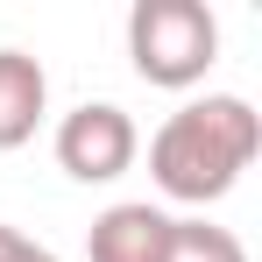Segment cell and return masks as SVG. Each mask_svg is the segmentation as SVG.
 Returning <instances> with one entry per match:
<instances>
[{
	"mask_svg": "<svg viewBox=\"0 0 262 262\" xmlns=\"http://www.w3.org/2000/svg\"><path fill=\"white\" fill-rule=\"evenodd\" d=\"M163 262H248V248H241V234H227L213 220H170Z\"/></svg>",
	"mask_w": 262,
	"mask_h": 262,
	"instance_id": "8992f818",
	"label": "cell"
},
{
	"mask_svg": "<svg viewBox=\"0 0 262 262\" xmlns=\"http://www.w3.org/2000/svg\"><path fill=\"white\" fill-rule=\"evenodd\" d=\"M0 262H57V255H50L43 241H29L21 227H7V220H0Z\"/></svg>",
	"mask_w": 262,
	"mask_h": 262,
	"instance_id": "52a82bcc",
	"label": "cell"
},
{
	"mask_svg": "<svg viewBox=\"0 0 262 262\" xmlns=\"http://www.w3.org/2000/svg\"><path fill=\"white\" fill-rule=\"evenodd\" d=\"M128 64L142 85L184 92L220 64V14L206 0H135L128 7Z\"/></svg>",
	"mask_w": 262,
	"mask_h": 262,
	"instance_id": "7a4b0ae2",
	"label": "cell"
},
{
	"mask_svg": "<svg viewBox=\"0 0 262 262\" xmlns=\"http://www.w3.org/2000/svg\"><path fill=\"white\" fill-rule=\"evenodd\" d=\"M135 156H142V128L114 99H85L57 121V170L78 184H114L135 170Z\"/></svg>",
	"mask_w": 262,
	"mask_h": 262,
	"instance_id": "3957f363",
	"label": "cell"
},
{
	"mask_svg": "<svg viewBox=\"0 0 262 262\" xmlns=\"http://www.w3.org/2000/svg\"><path fill=\"white\" fill-rule=\"evenodd\" d=\"M163 248H170V213L149 206V199L106 206V213L92 220V234H85L92 262H163Z\"/></svg>",
	"mask_w": 262,
	"mask_h": 262,
	"instance_id": "277c9868",
	"label": "cell"
},
{
	"mask_svg": "<svg viewBox=\"0 0 262 262\" xmlns=\"http://www.w3.org/2000/svg\"><path fill=\"white\" fill-rule=\"evenodd\" d=\"M43 114H50V71L29 50H0V149L36 142Z\"/></svg>",
	"mask_w": 262,
	"mask_h": 262,
	"instance_id": "5b68a950",
	"label": "cell"
},
{
	"mask_svg": "<svg viewBox=\"0 0 262 262\" xmlns=\"http://www.w3.org/2000/svg\"><path fill=\"white\" fill-rule=\"evenodd\" d=\"M255 149H262V114L241 92H206L149 135V177L177 206H213L241 184Z\"/></svg>",
	"mask_w": 262,
	"mask_h": 262,
	"instance_id": "6da1fadb",
	"label": "cell"
}]
</instances>
